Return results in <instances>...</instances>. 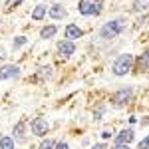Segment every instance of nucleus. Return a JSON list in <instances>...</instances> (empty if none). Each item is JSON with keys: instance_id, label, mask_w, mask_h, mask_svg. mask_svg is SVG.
I'll return each mask as SVG.
<instances>
[{"instance_id": "obj_25", "label": "nucleus", "mask_w": 149, "mask_h": 149, "mask_svg": "<svg viewBox=\"0 0 149 149\" xmlns=\"http://www.w3.org/2000/svg\"><path fill=\"white\" fill-rule=\"evenodd\" d=\"M111 149H129V145H119V143H113Z\"/></svg>"}, {"instance_id": "obj_21", "label": "nucleus", "mask_w": 149, "mask_h": 149, "mask_svg": "<svg viewBox=\"0 0 149 149\" xmlns=\"http://www.w3.org/2000/svg\"><path fill=\"white\" fill-rule=\"evenodd\" d=\"M137 149H149V133H147V135H145V137H143V139H141V141L137 143Z\"/></svg>"}, {"instance_id": "obj_13", "label": "nucleus", "mask_w": 149, "mask_h": 149, "mask_svg": "<svg viewBox=\"0 0 149 149\" xmlns=\"http://www.w3.org/2000/svg\"><path fill=\"white\" fill-rule=\"evenodd\" d=\"M48 14V8L44 6V4H38L34 10H32V20H36V22H40V20H44Z\"/></svg>"}, {"instance_id": "obj_11", "label": "nucleus", "mask_w": 149, "mask_h": 149, "mask_svg": "<svg viewBox=\"0 0 149 149\" xmlns=\"http://www.w3.org/2000/svg\"><path fill=\"white\" fill-rule=\"evenodd\" d=\"M52 76H54V68L52 66H40L36 70V80L38 81H48V80H52Z\"/></svg>"}, {"instance_id": "obj_10", "label": "nucleus", "mask_w": 149, "mask_h": 149, "mask_svg": "<svg viewBox=\"0 0 149 149\" xmlns=\"http://www.w3.org/2000/svg\"><path fill=\"white\" fill-rule=\"evenodd\" d=\"M48 16H50L52 20H64V18L68 16V10H66L62 4H54V6L48 10Z\"/></svg>"}, {"instance_id": "obj_4", "label": "nucleus", "mask_w": 149, "mask_h": 149, "mask_svg": "<svg viewBox=\"0 0 149 149\" xmlns=\"http://www.w3.org/2000/svg\"><path fill=\"white\" fill-rule=\"evenodd\" d=\"M131 97H133V88L123 86V88H119V90H115L111 93V105L113 107H123V105H127L131 102Z\"/></svg>"}, {"instance_id": "obj_26", "label": "nucleus", "mask_w": 149, "mask_h": 149, "mask_svg": "<svg viewBox=\"0 0 149 149\" xmlns=\"http://www.w3.org/2000/svg\"><path fill=\"white\" fill-rule=\"evenodd\" d=\"M92 149H107V145H105V143H95Z\"/></svg>"}, {"instance_id": "obj_27", "label": "nucleus", "mask_w": 149, "mask_h": 149, "mask_svg": "<svg viewBox=\"0 0 149 149\" xmlns=\"http://www.w3.org/2000/svg\"><path fill=\"white\" fill-rule=\"evenodd\" d=\"M0 58H6V52H4L2 48H0Z\"/></svg>"}, {"instance_id": "obj_19", "label": "nucleus", "mask_w": 149, "mask_h": 149, "mask_svg": "<svg viewBox=\"0 0 149 149\" xmlns=\"http://www.w3.org/2000/svg\"><path fill=\"white\" fill-rule=\"evenodd\" d=\"M54 147H56V141H54V139H44L38 149H54Z\"/></svg>"}, {"instance_id": "obj_1", "label": "nucleus", "mask_w": 149, "mask_h": 149, "mask_svg": "<svg viewBox=\"0 0 149 149\" xmlns=\"http://www.w3.org/2000/svg\"><path fill=\"white\" fill-rule=\"evenodd\" d=\"M127 28V20L125 18H113V20H107L100 28V38L102 40H113L119 34H123Z\"/></svg>"}, {"instance_id": "obj_16", "label": "nucleus", "mask_w": 149, "mask_h": 149, "mask_svg": "<svg viewBox=\"0 0 149 149\" xmlns=\"http://www.w3.org/2000/svg\"><path fill=\"white\" fill-rule=\"evenodd\" d=\"M0 149H16V143L10 135H2L0 137Z\"/></svg>"}, {"instance_id": "obj_15", "label": "nucleus", "mask_w": 149, "mask_h": 149, "mask_svg": "<svg viewBox=\"0 0 149 149\" xmlns=\"http://www.w3.org/2000/svg\"><path fill=\"white\" fill-rule=\"evenodd\" d=\"M137 70L139 72H149V50H145L143 56L137 60Z\"/></svg>"}, {"instance_id": "obj_2", "label": "nucleus", "mask_w": 149, "mask_h": 149, "mask_svg": "<svg viewBox=\"0 0 149 149\" xmlns=\"http://www.w3.org/2000/svg\"><path fill=\"white\" fill-rule=\"evenodd\" d=\"M133 62H135L133 54H119V56L113 60V64H111V74L117 76V78L127 76V74L133 70Z\"/></svg>"}, {"instance_id": "obj_24", "label": "nucleus", "mask_w": 149, "mask_h": 149, "mask_svg": "<svg viewBox=\"0 0 149 149\" xmlns=\"http://www.w3.org/2000/svg\"><path fill=\"white\" fill-rule=\"evenodd\" d=\"M111 135H113V131H111V129H103V131H102V137L103 139H109Z\"/></svg>"}, {"instance_id": "obj_7", "label": "nucleus", "mask_w": 149, "mask_h": 149, "mask_svg": "<svg viewBox=\"0 0 149 149\" xmlns=\"http://www.w3.org/2000/svg\"><path fill=\"white\" fill-rule=\"evenodd\" d=\"M58 56L62 58H70L72 54H76V44L72 42V40H62V42H58Z\"/></svg>"}, {"instance_id": "obj_9", "label": "nucleus", "mask_w": 149, "mask_h": 149, "mask_svg": "<svg viewBox=\"0 0 149 149\" xmlns=\"http://www.w3.org/2000/svg\"><path fill=\"white\" fill-rule=\"evenodd\" d=\"M64 34H66V40H78V38H81L84 36V30H81L78 24H68L66 26V30H64Z\"/></svg>"}, {"instance_id": "obj_20", "label": "nucleus", "mask_w": 149, "mask_h": 149, "mask_svg": "<svg viewBox=\"0 0 149 149\" xmlns=\"http://www.w3.org/2000/svg\"><path fill=\"white\" fill-rule=\"evenodd\" d=\"M22 2H24V0H6V10H8V12L14 10V8H16V6H20Z\"/></svg>"}, {"instance_id": "obj_22", "label": "nucleus", "mask_w": 149, "mask_h": 149, "mask_svg": "<svg viewBox=\"0 0 149 149\" xmlns=\"http://www.w3.org/2000/svg\"><path fill=\"white\" fill-rule=\"evenodd\" d=\"M103 111H105V107H103V105H100L97 109H93V119H102Z\"/></svg>"}, {"instance_id": "obj_12", "label": "nucleus", "mask_w": 149, "mask_h": 149, "mask_svg": "<svg viewBox=\"0 0 149 149\" xmlns=\"http://www.w3.org/2000/svg\"><path fill=\"white\" fill-rule=\"evenodd\" d=\"M12 133H14V137L16 141H26V121H18L16 125H14V129H12Z\"/></svg>"}, {"instance_id": "obj_23", "label": "nucleus", "mask_w": 149, "mask_h": 149, "mask_svg": "<svg viewBox=\"0 0 149 149\" xmlns=\"http://www.w3.org/2000/svg\"><path fill=\"white\" fill-rule=\"evenodd\" d=\"M54 149H70V145L66 143V141H58V143H56V147H54Z\"/></svg>"}, {"instance_id": "obj_17", "label": "nucleus", "mask_w": 149, "mask_h": 149, "mask_svg": "<svg viewBox=\"0 0 149 149\" xmlns=\"http://www.w3.org/2000/svg\"><path fill=\"white\" fill-rule=\"evenodd\" d=\"M133 10L135 12H147L149 10V0H133Z\"/></svg>"}, {"instance_id": "obj_14", "label": "nucleus", "mask_w": 149, "mask_h": 149, "mask_svg": "<svg viewBox=\"0 0 149 149\" xmlns=\"http://www.w3.org/2000/svg\"><path fill=\"white\" fill-rule=\"evenodd\" d=\"M58 34V26H44L42 30H40V38L42 40H50V38H54V36Z\"/></svg>"}, {"instance_id": "obj_8", "label": "nucleus", "mask_w": 149, "mask_h": 149, "mask_svg": "<svg viewBox=\"0 0 149 149\" xmlns=\"http://www.w3.org/2000/svg\"><path fill=\"white\" fill-rule=\"evenodd\" d=\"M133 139H135L133 129H121V131L115 135V143H119V145H129Z\"/></svg>"}, {"instance_id": "obj_6", "label": "nucleus", "mask_w": 149, "mask_h": 149, "mask_svg": "<svg viewBox=\"0 0 149 149\" xmlns=\"http://www.w3.org/2000/svg\"><path fill=\"white\" fill-rule=\"evenodd\" d=\"M20 76V66H16V64H6V66H2L0 68V80H16Z\"/></svg>"}, {"instance_id": "obj_5", "label": "nucleus", "mask_w": 149, "mask_h": 149, "mask_svg": "<svg viewBox=\"0 0 149 149\" xmlns=\"http://www.w3.org/2000/svg\"><path fill=\"white\" fill-rule=\"evenodd\" d=\"M48 131H50V121H48L46 117L32 119V133H34L36 137H44V135H48Z\"/></svg>"}, {"instance_id": "obj_18", "label": "nucleus", "mask_w": 149, "mask_h": 149, "mask_svg": "<svg viewBox=\"0 0 149 149\" xmlns=\"http://www.w3.org/2000/svg\"><path fill=\"white\" fill-rule=\"evenodd\" d=\"M26 44H28V38H26V36H16L14 42H12L14 48H22V46H26Z\"/></svg>"}, {"instance_id": "obj_3", "label": "nucleus", "mask_w": 149, "mask_h": 149, "mask_svg": "<svg viewBox=\"0 0 149 149\" xmlns=\"http://www.w3.org/2000/svg\"><path fill=\"white\" fill-rule=\"evenodd\" d=\"M105 0H80L78 2V12L81 16H97L103 10Z\"/></svg>"}]
</instances>
